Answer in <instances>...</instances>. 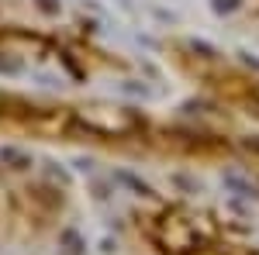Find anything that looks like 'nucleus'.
<instances>
[{"mask_svg": "<svg viewBox=\"0 0 259 255\" xmlns=\"http://www.w3.org/2000/svg\"><path fill=\"white\" fill-rule=\"evenodd\" d=\"M21 69H24V66H21L18 59H4V56H0V73H7V76H18Z\"/></svg>", "mask_w": 259, "mask_h": 255, "instance_id": "9", "label": "nucleus"}, {"mask_svg": "<svg viewBox=\"0 0 259 255\" xmlns=\"http://www.w3.org/2000/svg\"><path fill=\"white\" fill-rule=\"evenodd\" d=\"M187 48H190V52H197L200 59H214V56H218V52H214V45H207L204 38H190V41H187Z\"/></svg>", "mask_w": 259, "mask_h": 255, "instance_id": "6", "label": "nucleus"}, {"mask_svg": "<svg viewBox=\"0 0 259 255\" xmlns=\"http://www.w3.org/2000/svg\"><path fill=\"white\" fill-rule=\"evenodd\" d=\"M0 162L11 166V169H24V166H28V156H24L21 148H14V145H4V148H0Z\"/></svg>", "mask_w": 259, "mask_h": 255, "instance_id": "3", "label": "nucleus"}, {"mask_svg": "<svg viewBox=\"0 0 259 255\" xmlns=\"http://www.w3.org/2000/svg\"><path fill=\"white\" fill-rule=\"evenodd\" d=\"M249 97H252V100H256V104H259V83H256V86H252V90H249Z\"/></svg>", "mask_w": 259, "mask_h": 255, "instance_id": "11", "label": "nucleus"}, {"mask_svg": "<svg viewBox=\"0 0 259 255\" xmlns=\"http://www.w3.org/2000/svg\"><path fill=\"white\" fill-rule=\"evenodd\" d=\"M114 179H118V183H124V186H132V190H135V193H142V196L152 193V186H149V183H142L139 176H132V173H114Z\"/></svg>", "mask_w": 259, "mask_h": 255, "instance_id": "4", "label": "nucleus"}, {"mask_svg": "<svg viewBox=\"0 0 259 255\" xmlns=\"http://www.w3.org/2000/svg\"><path fill=\"white\" fill-rule=\"evenodd\" d=\"M221 183H225V190H232L235 196H256V186H252L245 176H239V173H225Z\"/></svg>", "mask_w": 259, "mask_h": 255, "instance_id": "2", "label": "nucleus"}, {"mask_svg": "<svg viewBox=\"0 0 259 255\" xmlns=\"http://www.w3.org/2000/svg\"><path fill=\"white\" fill-rule=\"evenodd\" d=\"M80 121L87 124V131H94V135H124V131H132L142 118H135L132 111H111V107H94V111H83Z\"/></svg>", "mask_w": 259, "mask_h": 255, "instance_id": "1", "label": "nucleus"}, {"mask_svg": "<svg viewBox=\"0 0 259 255\" xmlns=\"http://www.w3.org/2000/svg\"><path fill=\"white\" fill-rule=\"evenodd\" d=\"M49 176H52V179H59L62 186H66V183H69V173H66V169H56V166H52V162H49Z\"/></svg>", "mask_w": 259, "mask_h": 255, "instance_id": "10", "label": "nucleus"}, {"mask_svg": "<svg viewBox=\"0 0 259 255\" xmlns=\"http://www.w3.org/2000/svg\"><path fill=\"white\" fill-rule=\"evenodd\" d=\"M242 7V0H211V11L218 14V18H225V14H235Z\"/></svg>", "mask_w": 259, "mask_h": 255, "instance_id": "7", "label": "nucleus"}, {"mask_svg": "<svg viewBox=\"0 0 259 255\" xmlns=\"http://www.w3.org/2000/svg\"><path fill=\"white\" fill-rule=\"evenodd\" d=\"M62 245H66V252H69V255H83V238L76 235L73 228L62 231Z\"/></svg>", "mask_w": 259, "mask_h": 255, "instance_id": "5", "label": "nucleus"}, {"mask_svg": "<svg viewBox=\"0 0 259 255\" xmlns=\"http://www.w3.org/2000/svg\"><path fill=\"white\" fill-rule=\"evenodd\" d=\"M35 7H38L41 14H52V18H56L62 11V0H35Z\"/></svg>", "mask_w": 259, "mask_h": 255, "instance_id": "8", "label": "nucleus"}]
</instances>
